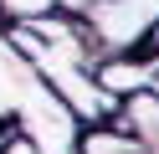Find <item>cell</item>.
<instances>
[{
  "label": "cell",
  "mask_w": 159,
  "mask_h": 154,
  "mask_svg": "<svg viewBox=\"0 0 159 154\" xmlns=\"http://www.w3.org/2000/svg\"><path fill=\"white\" fill-rule=\"evenodd\" d=\"M77 154H144V149H139L134 133H123L118 123H103V128H82Z\"/></svg>",
  "instance_id": "cell-2"
},
{
  "label": "cell",
  "mask_w": 159,
  "mask_h": 154,
  "mask_svg": "<svg viewBox=\"0 0 159 154\" xmlns=\"http://www.w3.org/2000/svg\"><path fill=\"white\" fill-rule=\"evenodd\" d=\"M98 0H52V16H67V21H82Z\"/></svg>",
  "instance_id": "cell-4"
},
{
  "label": "cell",
  "mask_w": 159,
  "mask_h": 154,
  "mask_svg": "<svg viewBox=\"0 0 159 154\" xmlns=\"http://www.w3.org/2000/svg\"><path fill=\"white\" fill-rule=\"evenodd\" d=\"M52 16V0H0V21H36Z\"/></svg>",
  "instance_id": "cell-3"
},
{
  "label": "cell",
  "mask_w": 159,
  "mask_h": 154,
  "mask_svg": "<svg viewBox=\"0 0 159 154\" xmlns=\"http://www.w3.org/2000/svg\"><path fill=\"white\" fill-rule=\"evenodd\" d=\"M5 133H11V128H0V144H5Z\"/></svg>",
  "instance_id": "cell-7"
},
{
  "label": "cell",
  "mask_w": 159,
  "mask_h": 154,
  "mask_svg": "<svg viewBox=\"0 0 159 154\" xmlns=\"http://www.w3.org/2000/svg\"><path fill=\"white\" fill-rule=\"evenodd\" d=\"M0 128L26 133L41 154H77V139H82V123L46 92V82L11 46L5 21H0Z\"/></svg>",
  "instance_id": "cell-1"
},
{
  "label": "cell",
  "mask_w": 159,
  "mask_h": 154,
  "mask_svg": "<svg viewBox=\"0 0 159 154\" xmlns=\"http://www.w3.org/2000/svg\"><path fill=\"white\" fill-rule=\"evenodd\" d=\"M149 98L159 103V51H154V57H149Z\"/></svg>",
  "instance_id": "cell-6"
},
{
  "label": "cell",
  "mask_w": 159,
  "mask_h": 154,
  "mask_svg": "<svg viewBox=\"0 0 159 154\" xmlns=\"http://www.w3.org/2000/svg\"><path fill=\"white\" fill-rule=\"evenodd\" d=\"M0 154H41L26 133H5V144H0Z\"/></svg>",
  "instance_id": "cell-5"
}]
</instances>
